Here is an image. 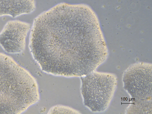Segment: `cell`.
Wrapping results in <instances>:
<instances>
[{"label": "cell", "mask_w": 152, "mask_h": 114, "mask_svg": "<svg viewBox=\"0 0 152 114\" xmlns=\"http://www.w3.org/2000/svg\"><path fill=\"white\" fill-rule=\"evenodd\" d=\"M48 113H80L68 106L57 105L51 107Z\"/></svg>", "instance_id": "277c9868"}, {"label": "cell", "mask_w": 152, "mask_h": 114, "mask_svg": "<svg viewBox=\"0 0 152 114\" xmlns=\"http://www.w3.org/2000/svg\"><path fill=\"white\" fill-rule=\"evenodd\" d=\"M31 25L19 20L8 21L0 32V46L6 52L16 54L23 52Z\"/></svg>", "instance_id": "3957f363"}, {"label": "cell", "mask_w": 152, "mask_h": 114, "mask_svg": "<svg viewBox=\"0 0 152 114\" xmlns=\"http://www.w3.org/2000/svg\"><path fill=\"white\" fill-rule=\"evenodd\" d=\"M21 0H0V9L9 4L14 3Z\"/></svg>", "instance_id": "5b68a950"}, {"label": "cell", "mask_w": 152, "mask_h": 114, "mask_svg": "<svg viewBox=\"0 0 152 114\" xmlns=\"http://www.w3.org/2000/svg\"><path fill=\"white\" fill-rule=\"evenodd\" d=\"M35 10H34V11H35ZM34 11H33V12H34ZM31 13H32V12H31ZM31 13H30V14H31Z\"/></svg>", "instance_id": "8992f818"}, {"label": "cell", "mask_w": 152, "mask_h": 114, "mask_svg": "<svg viewBox=\"0 0 152 114\" xmlns=\"http://www.w3.org/2000/svg\"><path fill=\"white\" fill-rule=\"evenodd\" d=\"M31 29L30 51L45 73L81 77L107 56L99 20L87 5L59 3L35 18Z\"/></svg>", "instance_id": "6da1fadb"}, {"label": "cell", "mask_w": 152, "mask_h": 114, "mask_svg": "<svg viewBox=\"0 0 152 114\" xmlns=\"http://www.w3.org/2000/svg\"><path fill=\"white\" fill-rule=\"evenodd\" d=\"M39 99L35 78L11 57L0 52V114L22 113Z\"/></svg>", "instance_id": "7a4b0ae2"}]
</instances>
